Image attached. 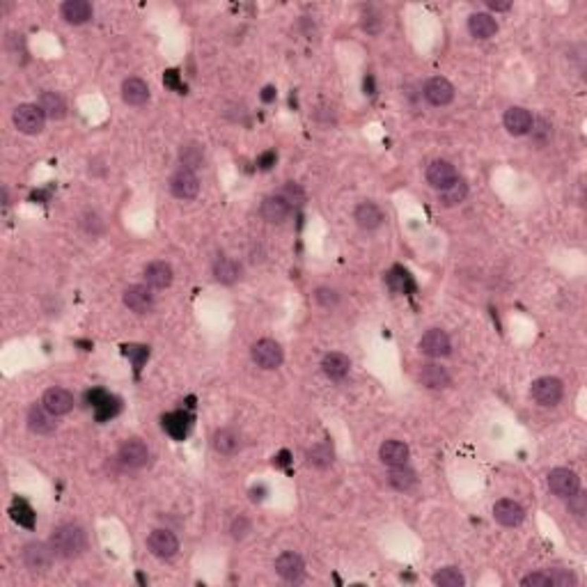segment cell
Segmentation results:
<instances>
[{"mask_svg":"<svg viewBox=\"0 0 587 587\" xmlns=\"http://www.w3.org/2000/svg\"><path fill=\"white\" fill-rule=\"evenodd\" d=\"M51 548L58 557L71 559L83 555V550L87 548V537L85 530L80 526H73V523H64V526H58L51 535Z\"/></svg>","mask_w":587,"mask_h":587,"instance_id":"6da1fadb","label":"cell"},{"mask_svg":"<svg viewBox=\"0 0 587 587\" xmlns=\"http://www.w3.org/2000/svg\"><path fill=\"white\" fill-rule=\"evenodd\" d=\"M12 122L21 133L37 135V133L44 131L46 115H44V110L40 108V104H21V106L14 108Z\"/></svg>","mask_w":587,"mask_h":587,"instance_id":"7a4b0ae2","label":"cell"},{"mask_svg":"<svg viewBox=\"0 0 587 587\" xmlns=\"http://www.w3.org/2000/svg\"><path fill=\"white\" fill-rule=\"evenodd\" d=\"M530 394L539 406H557L564 397V385L555 376H541L532 383Z\"/></svg>","mask_w":587,"mask_h":587,"instance_id":"3957f363","label":"cell"},{"mask_svg":"<svg viewBox=\"0 0 587 587\" xmlns=\"http://www.w3.org/2000/svg\"><path fill=\"white\" fill-rule=\"evenodd\" d=\"M548 489L557 498H571V495L581 489V480L574 471L569 468H553L548 473Z\"/></svg>","mask_w":587,"mask_h":587,"instance_id":"277c9868","label":"cell"},{"mask_svg":"<svg viewBox=\"0 0 587 587\" xmlns=\"http://www.w3.org/2000/svg\"><path fill=\"white\" fill-rule=\"evenodd\" d=\"M53 557H55V553H53L51 544L46 546L42 541H30V544L23 546V564L30 569V571H37V574L46 571V569L53 564Z\"/></svg>","mask_w":587,"mask_h":587,"instance_id":"5b68a950","label":"cell"},{"mask_svg":"<svg viewBox=\"0 0 587 587\" xmlns=\"http://www.w3.org/2000/svg\"><path fill=\"white\" fill-rule=\"evenodd\" d=\"M253 361L262 370H275V367L282 365V349L275 339L264 337L253 344Z\"/></svg>","mask_w":587,"mask_h":587,"instance_id":"8992f818","label":"cell"},{"mask_svg":"<svg viewBox=\"0 0 587 587\" xmlns=\"http://www.w3.org/2000/svg\"><path fill=\"white\" fill-rule=\"evenodd\" d=\"M147 546H150V550L156 555V557H161V559H170L177 555V550H179V539L174 537V532L170 530H152L150 532V537H147Z\"/></svg>","mask_w":587,"mask_h":587,"instance_id":"52a82bcc","label":"cell"},{"mask_svg":"<svg viewBox=\"0 0 587 587\" xmlns=\"http://www.w3.org/2000/svg\"><path fill=\"white\" fill-rule=\"evenodd\" d=\"M170 190H172V195L179 200H195L200 193V179L195 177L193 170L179 168L170 177Z\"/></svg>","mask_w":587,"mask_h":587,"instance_id":"ba28073f","label":"cell"},{"mask_svg":"<svg viewBox=\"0 0 587 587\" xmlns=\"http://www.w3.org/2000/svg\"><path fill=\"white\" fill-rule=\"evenodd\" d=\"M420 351L425 356H429V358H443V356H447L449 351H452V342H449L445 330L431 328L420 337Z\"/></svg>","mask_w":587,"mask_h":587,"instance_id":"9c48e42d","label":"cell"},{"mask_svg":"<svg viewBox=\"0 0 587 587\" xmlns=\"http://www.w3.org/2000/svg\"><path fill=\"white\" fill-rule=\"evenodd\" d=\"M459 179V174H456V168L449 161H443V159H438V161H431L429 163V168H427V181H429V186H434L436 190H443L447 186H452V183Z\"/></svg>","mask_w":587,"mask_h":587,"instance_id":"30bf717a","label":"cell"},{"mask_svg":"<svg viewBox=\"0 0 587 587\" xmlns=\"http://www.w3.org/2000/svg\"><path fill=\"white\" fill-rule=\"evenodd\" d=\"M119 461L126 468H143L150 461V447L140 438H128L119 447Z\"/></svg>","mask_w":587,"mask_h":587,"instance_id":"8fae6325","label":"cell"},{"mask_svg":"<svg viewBox=\"0 0 587 587\" xmlns=\"http://www.w3.org/2000/svg\"><path fill=\"white\" fill-rule=\"evenodd\" d=\"M124 305L135 315H150L154 310V296L145 284H131L124 289Z\"/></svg>","mask_w":587,"mask_h":587,"instance_id":"7c38bea8","label":"cell"},{"mask_svg":"<svg viewBox=\"0 0 587 587\" xmlns=\"http://www.w3.org/2000/svg\"><path fill=\"white\" fill-rule=\"evenodd\" d=\"M493 519L504 528H516L523 523V519H526V509H523L516 500L502 498L493 504Z\"/></svg>","mask_w":587,"mask_h":587,"instance_id":"4fadbf2b","label":"cell"},{"mask_svg":"<svg viewBox=\"0 0 587 587\" xmlns=\"http://www.w3.org/2000/svg\"><path fill=\"white\" fill-rule=\"evenodd\" d=\"M425 99L431 106H447L454 99V87L452 83L443 76H434L425 83Z\"/></svg>","mask_w":587,"mask_h":587,"instance_id":"5bb4252c","label":"cell"},{"mask_svg":"<svg viewBox=\"0 0 587 587\" xmlns=\"http://www.w3.org/2000/svg\"><path fill=\"white\" fill-rule=\"evenodd\" d=\"M42 406L51 413V416H67L73 409V394L64 388H49L42 397Z\"/></svg>","mask_w":587,"mask_h":587,"instance_id":"9a60e30c","label":"cell"},{"mask_svg":"<svg viewBox=\"0 0 587 587\" xmlns=\"http://www.w3.org/2000/svg\"><path fill=\"white\" fill-rule=\"evenodd\" d=\"M275 571H278L280 578L289 583H298L305 576V564H303V557L298 553H282L278 559H275Z\"/></svg>","mask_w":587,"mask_h":587,"instance_id":"2e32d148","label":"cell"},{"mask_svg":"<svg viewBox=\"0 0 587 587\" xmlns=\"http://www.w3.org/2000/svg\"><path fill=\"white\" fill-rule=\"evenodd\" d=\"M532 119L535 117L530 115V110L521 108V106H512L504 110L502 124L507 128V133H512V135H526V133H530Z\"/></svg>","mask_w":587,"mask_h":587,"instance_id":"e0dca14e","label":"cell"},{"mask_svg":"<svg viewBox=\"0 0 587 587\" xmlns=\"http://www.w3.org/2000/svg\"><path fill=\"white\" fill-rule=\"evenodd\" d=\"M420 383L425 385L429 390H445L449 383H452V376L445 370V367H440L436 363H427L422 365V370L418 374Z\"/></svg>","mask_w":587,"mask_h":587,"instance_id":"ac0fdd59","label":"cell"},{"mask_svg":"<svg viewBox=\"0 0 587 587\" xmlns=\"http://www.w3.org/2000/svg\"><path fill=\"white\" fill-rule=\"evenodd\" d=\"M353 218L361 229H367V232H372V229H379L383 225V211L374 205V202H363V205H358L353 211Z\"/></svg>","mask_w":587,"mask_h":587,"instance_id":"d6986e66","label":"cell"},{"mask_svg":"<svg viewBox=\"0 0 587 587\" xmlns=\"http://www.w3.org/2000/svg\"><path fill=\"white\" fill-rule=\"evenodd\" d=\"M60 14L71 25H83L92 18V5L87 0H67L60 7Z\"/></svg>","mask_w":587,"mask_h":587,"instance_id":"ffe728a7","label":"cell"},{"mask_svg":"<svg viewBox=\"0 0 587 587\" xmlns=\"http://www.w3.org/2000/svg\"><path fill=\"white\" fill-rule=\"evenodd\" d=\"M122 99L128 106H143L150 101V87H147V83L143 78L131 76L122 83Z\"/></svg>","mask_w":587,"mask_h":587,"instance_id":"44dd1931","label":"cell"},{"mask_svg":"<svg viewBox=\"0 0 587 587\" xmlns=\"http://www.w3.org/2000/svg\"><path fill=\"white\" fill-rule=\"evenodd\" d=\"M145 280L152 289H165L172 284V266L165 262H152L145 266Z\"/></svg>","mask_w":587,"mask_h":587,"instance_id":"7402d4cb","label":"cell"},{"mask_svg":"<svg viewBox=\"0 0 587 587\" xmlns=\"http://www.w3.org/2000/svg\"><path fill=\"white\" fill-rule=\"evenodd\" d=\"M379 456L385 466H404L409 461V445L401 440H385L379 447Z\"/></svg>","mask_w":587,"mask_h":587,"instance_id":"603a6c76","label":"cell"},{"mask_svg":"<svg viewBox=\"0 0 587 587\" xmlns=\"http://www.w3.org/2000/svg\"><path fill=\"white\" fill-rule=\"evenodd\" d=\"M468 30H471V35L477 37V40H489V37L498 32V23H495V18L491 14L477 12V14H471V18H468Z\"/></svg>","mask_w":587,"mask_h":587,"instance_id":"cb8c5ba5","label":"cell"},{"mask_svg":"<svg viewBox=\"0 0 587 587\" xmlns=\"http://www.w3.org/2000/svg\"><path fill=\"white\" fill-rule=\"evenodd\" d=\"M321 370H324V374L328 376V379H344V376L349 374V370H351V361L344 356V353H326L324 356V361H321Z\"/></svg>","mask_w":587,"mask_h":587,"instance_id":"d4e9b609","label":"cell"},{"mask_svg":"<svg viewBox=\"0 0 587 587\" xmlns=\"http://www.w3.org/2000/svg\"><path fill=\"white\" fill-rule=\"evenodd\" d=\"M260 211H262L264 220H269V223H282V220H287V216L291 214V207L280 195H269V198H264Z\"/></svg>","mask_w":587,"mask_h":587,"instance_id":"484cf974","label":"cell"},{"mask_svg":"<svg viewBox=\"0 0 587 587\" xmlns=\"http://www.w3.org/2000/svg\"><path fill=\"white\" fill-rule=\"evenodd\" d=\"M28 427H30L32 434H40V436H46V434H53L55 431V422L51 420V413L46 411L44 406H35L28 411Z\"/></svg>","mask_w":587,"mask_h":587,"instance_id":"4316f807","label":"cell"},{"mask_svg":"<svg viewBox=\"0 0 587 587\" xmlns=\"http://www.w3.org/2000/svg\"><path fill=\"white\" fill-rule=\"evenodd\" d=\"M190 418L186 416V413H181V411H172V413H165L163 416V429L168 431V434L174 438V440H183L188 434V422Z\"/></svg>","mask_w":587,"mask_h":587,"instance_id":"83f0119b","label":"cell"},{"mask_svg":"<svg viewBox=\"0 0 587 587\" xmlns=\"http://www.w3.org/2000/svg\"><path fill=\"white\" fill-rule=\"evenodd\" d=\"M40 108L49 119H62L67 115V104H64V99L58 92H44L40 97Z\"/></svg>","mask_w":587,"mask_h":587,"instance_id":"f1b7e54d","label":"cell"},{"mask_svg":"<svg viewBox=\"0 0 587 587\" xmlns=\"http://www.w3.org/2000/svg\"><path fill=\"white\" fill-rule=\"evenodd\" d=\"M238 445H241V440H238L236 431H232V429H218L214 434V449L218 454L232 456L238 449Z\"/></svg>","mask_w":587,"mask_h":587,"instance_id":"f546056e","label":"cell"},{"mask_svg":"<svg viewBox=\"0 0 587 587\" xmlns=\"http://www.w3.org/2000/svg\"><path fill=\"white\" fill-rule=\"evenodd\" d=\"M388 484L397 491H411L416 486V473L406 468V464L392 466V471L388 473Z\"/></svg>","mask_w":587,"mask_h":587,"instance_id":"4dcf8cb0","label":"cell"},{"mask_svg":"<svg viewBox=\"0 0 587 587\" xmlns=\"http://www.w3.org/2000/svg\"><path fill=\"white\" fill-rule=\"evenodd\" d=\"M238 273H241V269H238V264L234 260H229V257H220V260L214 264V278L220 284H234L238 280Z\"/></svg>","mask_w":587,"mask_h":587,"instance_id":"1f68e13d","label":"cell"},{"mask_svg":"<svg viewBox=\"0 0 587 587\" xmlns=\"http://www.w3.org/2000/svg\"><path fill=\"white\" fill-rule=\"evenodd\" d=\"M179 161H181V168L198 170L205 165V152H202V147L198 143H188L179 150Z\"/></svg>","mask_w":587,"mask_h":587,"instance_id":"d6a6232c","label":"cell"},{"mask_svg":"<svg viewBox=\"0 0 587 587\" xmlns=\"http://www.w3.org/2000/svg\"><path fill=\"white\" fill-rule=\"evenodd\" d=\"M468 198V183L464 179H456L452 186L440 190V205L443 207H456Z\"/></svg>","mask_w":587,"mask_h":587,"instance_id":"836d02e7","label":"cell"},{"mask_svg":"<svg viewBox=\"0 0 587 587\" xmlns=\"http://www.w3.org/2000/svg\"><path fill=\"white\" fill-rule=\"evenodd\" d=\"M335 452H333V445L330 443H317L308 449V461L310 466H317V468H326L333 464Z\"/></svg>","mask_w":587,"mask_h":587,"instance_id":"e575fe53","label":"cell"},{"mask_svg":"<svg viewBox=\"0 0 587 587\" xmlns=\"http://www.w3.org/2000/svg\"><path fill=\"white\" fill-rule=\"evenodd\" d=\"M434 585H438V587H464L466 578H464L461 571H459V569L443 567L440 571L434 574Z\"/></svg>","mask_w":587,"mask_h":587,"instance_id":"d590c367","label":"cell"},{"mask_svg":"<svg viewBox=\"0 0 587 587\" xmlns=\"http://www.w3.org/2000/svg\"><path fill=\"white\" fill-rule=\"evenodd\" d=\"M9 514H12V519L18 523V526H23V528H32L35 526V512L30 509V504L23 502V500H14Z\"/></svg>","mask_w":587,"mask_h":587,"instance_id":"8d00e7d4","label":"cell"},{"mask_svg":"<svg viewBox=\"0 0 587 587\" xmlns=\"http://www.w3.org/2000/svg\"><path fill=\"white\" fill-rule=\"evenodd\" d=\"M278 195H280L284 202H287L289 207H301L303 202H305V190H303L296 181H287V183H284Z\"/></svg>","mask_w":587,"mask_h":587,"instance_id":"74e56055","label":"cell"},{"mask_svg":"<svg viewBox=\"0 0 587 587\" xmlns=\"http://www.w3.org/2000/svg\"><path fill=\"white\" fill-rule=\"evenodd\" d=\"M119 413V399H115V397H108L101 401V404H97L95 406V416H97V420L99 422H106V420H110V418H115Z\"/></svg>","mask_w":587,"mask_h":587,"instance_id":"f35d334b","label":"cell"},{"mask_svg":"<svg viewBox=\"0 0 587 587\" xmlns=\"http://www.w3.org/2000/svg\"><path fill=\"white\" fill-rule=\"evenodd\" d=\"M388 282H390V287H392V289L404 291V294L413 289V280H411V275H409L406 271H404V269H399V266H397V269H392V271H390V275H388Z\"/></svg>","mask_w":587,"mask_h":587,"instance_id":"ab89813d","label":"cell"},{"mask_svg":"<svg viewBox=\"0 0 587 587\" xmlns=\"http://www.w3.org/2000/svg\"><path fill=\"white\" fill-rule=\"evenodd\" d=\"M530 131H532V140L537 145H544L550 138V126H548V122H544V119H532Z\"/></svg>","mask_w":587,"mask_h":587,"instance_id":"60d3db41","label":"cell"},{"mask_svg":"<svg viewBox=\"0 0 587 587\" xmlns=\"http://www.w3.org/2000/svg\"><path fill=\"white\" fill-rule=\"evenodd\" d=\"M550 576V583H553V587H574L578 581H576V576L571 571H567V569H555L553 574H548Z\"/></svg>","mask_w":587,"mask_h":587,"instance_id":"b9f144b4","label":"cell"},{"mask_svg":"<svg viewBox=\"0 0 587 587\" xmlns=\"http://www.w3.org/2000/svg\"><path fill=\"white\" fill-rule=\"evenodd\" d=\"M315 301L319 303L321 308H333V305H337L339 296H337V291H335V289L319 287V289L315 291Z\"/></svg>","mask_w":587,"mask_h":587,"instance_id":"7bdbcfd3","label":"cell"},{"mask_svg":"<svg viewBox=\"0 0 587 587\" xmlns=\"http://www.w3.org/2000/svg\"><path fill=\"white\" fill-rule=\"evenodd\" d=\"M363 28H365V30L370 32V35H379L381 28H383V18L370 9V12H367V14L363 16Z\"/></svg>","mask_w":587,"mask_h":587,"instance_id":"ee69618b","label":"cell"},{"mask_svg":"<svg viewBox=\"0 0 587 587\" xmlns=\"http://www.w3.org/2000/svg\"><path fill=\"white\" fill-rule=\"evenodd\" d=\"M521 585L523 587H553V583H550V576L548 574H530V576H526L521 581Z\"/></svg>","mask_w":587,"mask_h":587,"instance_id":"f6af8a7d","label":"cell"},{"mask_svg":"<svg viewBox=\"0 0 587 587\" xmlns=\"http://www.w3.org/2000/svg\"><path fill=\"white\" fill-rule=\"evenodd\" d=\"M569 500V509H571V514L576 519H581L583 514H585V495L581 493V489H578L571 498H567Z\"/></svg>","mask_w":587,"mask_h":587,"instance_id":"bcb514c9","label":"cell"},{"mask_svg":"<svg viewBox=\"0 0 587 587\" xmlns=\"http://www.w3.org/2000/svg\"><path fill=\"white\" fill-rule=\"evenodd\" d=\"M248 532H250V521H248L246 516H238L234 523H232V537L234 539H243Z\"/></svg>","mask_w":587,"mask_h":587,"instance_id":"7dc6e473","label":"cell"},{"mask_svg":"<svg viewBox=\"0 0 587 587\" xmlns=\"http://www.w3.org/2000/svg\"><path fill=\"white\" fill-rule=\"evenodd\" d=\"M163 83H165V85H168L170 90L183 92V85H181V80H179V71H177V69H168V71H165Z\"/></svg>","mask_w":587,"mask_h":587,"instance_id":"c3c4849f","label":"cell"},{"mask_svg":"<svg viewBox=\"0 0 587 587\" xmlns=\"http://www.w3.org/2000/svg\"><path fill=\"white\" fill-rule=\"evenodd\" d=\"M83 225H85V229H87V232H90L92 236L99 234L101 229H104V223H101L97 214H87V216H85V220H83Z\"/></svg>","mask_w":587,"mask_h":587,"instance_id":"681fc988","label":"cell"},{"mask_svg":"<svg viewBox=\"0 0 587 587\" xmlns=\"http://www.w3.org/2000/svg\"><path fill=\"white\" fill-rule=\"evenodd\" d=\"M124 353L126 356H133L135 358V367H140L150 351H147L145 346H124Z\"/></svg>","mask_w":587,"mask_h":587,"instance_id":"f907efd6","label":"cell"},{"mask_svg":"<svg viewBox=\"0 0 587 587\" xmlns=\"http://www.w3.org/2000/svg\"><path fill=\"white\" fill-rule=\"evenodd\" d=\"M275 161H278V154H275L273 150H269V152H264V154L260 156V161H257V163H260L262 170H271L273 165H275Z\"/></svg>","mask_w":587,"mask_h":587,"instance_id":"816d5d0a","label":"cell"},{"mask_svg":"<svg viewBox=\"0 0 587 587\" xmlns=\"http://www.w3.org/2000/svg\"><path fill=\"white\" fill-rule=\"evenodd\" d=\"M106 397H108V392H106V390H99V388H97V390H90V392L85 394V399H87L90 406H97V404H101Z\"/></svg>","mask_w":587,"mask_h":587,"instance_id":"f5cc1de1","label":"cell"},{"mask_svg":"<svg viewBox=\"0 0 587 587\" xmlns=\"http://www.w3.org/2000/svg\"><path fill=\"white\" fill-rule=\"evenodd\" d=\"M486 5H489V9H495V12H507L512 7V3H500V0H486Z\"/></svg>","mask_w":587,"mask_h":587,"instance_id":"db71d44e","label":"cell"},{"mask_svg":"<svg viewBox=\"0 0 587 587\" xmlns=\"http://www.w3.org/2000/svg\"><path fill=\"white\" fill-rule=\"evenodd\" d=\"M262 99L266 101V104H269V101H273V99H275V90H273V87H264Z\"/></svg>","mask_w":587,"mask_h":587,"instance_id":"11a10c76","label":"cell"}]
</instances>
